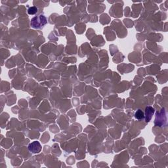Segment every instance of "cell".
Returning a JSON list of instances; mask_svg holds the SVG:
<instances>
[{
    "instance_id": "cell-1",
    "label": "cell",
    "mask_w": 168,
    "mask_h": 168,
    "mask_svg": "<svg viewBox=\"0 0 168 168\" xmlns=\"http://www.w3.org/2000/svg\"><path fill=\"white\" fill-rule=\"evenodd\" d=\"M47 24V20L46 16L43 15H39L33 17L31 19L30 26L34 29H42L44 26Z\"/></svg>"
},
{
    "instance_id": "cell-3",
    "label": "cell",
    "mask_w": 168,
    "mask_h": 168,
    "mask_svg": "<svg viewBox=\"0 0 168 168\" xmlns=\"http://www.w3.org/2000/svg\"><path fill=\"white\" fill-rule=\"evenodd\" d=\"M154 108H152V107H147L145 109V114H144V117H145V121L146 122H149L151 120L152 116L154 114Z\"/></svg>"
},
{
    "instance_id": "cell-5",
    "label": "cell",
    "mask_w": 168,
    "mask_h": 168,
    "mask_svg": "<svg viewBox=\"0 0 168 168\" xmlns=\"http://www.w3.org/2000/svg\"><path fill=\"white\" fill-rule=\"evenodd\" d=\"M38 12V8L36 7H31L28 9V13L30 15H34Z\"/></svg>"
},
{
    "instance_id": "cell-2",
    "label": "cell",
    "mask_w": 168,
    "mask_h": 168,
    "mask_svg": "<svg viewBox=\"0 0 168 168\" xmlns=\"http://www.w3.org/2000/svg\"><path fill=\"white\" fill-rule=\"evenodd\" d=\"M29 151L34 154H37L41 152L42 146L38 141H34L28 145Z\"/></svg>"
},
{
    "instance_id": "cell-4",
    "label": "cell",
    "mask_w": 168,
    "mask_h": 168,
    "mask_svg": "<svg viewBox=\"0 0 168 168\" xmlns=\"http://www.w3.org/2000/svg\"><path fill=\"white\" fill-rule=\"evenodd\" d=\"M135 116L137 120H141V119H143L144 118V114L142 110H138L137 111L135 112Z\"/></svg>"
}]
</instances>
